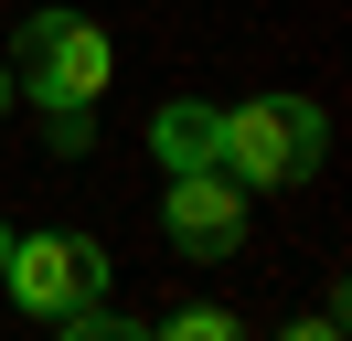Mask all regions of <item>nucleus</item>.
Returning <instances> with one entry per match:
<instances>
[{
	"mask_svg": "<svg viewBox=\"0 0 352 341\" xmlns=\"http://www.w3.org/2000/svg\"><path fill=\"white\" fill-rule=\"evenodd\" d=\"M331 149V118L309 96H245V107H214V170L235 192H299Z\"/></svg>",
	"mask_w": 352,
	"mask_h": 341,
	"instance_id": "1",
	"label": "nucleus"
},
{
	"mask_svg": "<svg viewBox=\"0 0 352 341\" xmlns=\"http://www.w3.org/2000/svg\"><path fill=\"white\" fill-rule=\"evenodd\" d=\"M118 85V43L86 11H32L11 43V96H32L43 118H96V96Z\"/></svg>",
	"mask_w": 352,
	"mask_h": 341,
	"instance_id": "2",
	"label": "nucleus"
},
{
	"mask_svg": "<svg viewBox=\"0 0 352 341\" xmlns=\"http://www.w3.org/2000/svg\"><path fill=\"white\" fill-rule=\"evenodd\" d=\"M107 288H118V256L96 245V234H75V224L11 234V256H0V298L32 309V320H65V309H86V298H107Z\"/></svg>",
	"mask_w": 352,
	"mask_h": 341,
	"instance_id": "3",
	"label": "nucleus"
},
{
	"mask_svg": "<svg viewBox=\"0 0 352 341\" xmlns=\"http://www.w3.org/2000/svg\"><path fill=\"white\" fill-rule=\"evenodd\" d=\"M160 234H171V256H235L245 245V192L224 182V170H171Z\"/></svg>",
	"mask_w": 352,
	"mask_h": 341,
	"instance_id": "4",
	"label": "nucleus"
},
{
	"mask_svg": "<svg viewBox=\"0 0 352 341\" xmlns=\"http://www.w3.org/2000/svg\"><path fill=\"white\" fill-rule=\"evenodd\" d=\"M150 160H160V170H214V107L171 96V107L150 118Z\"/></svg>",
	"mask_w": 352,
	"mask_h": 341,
	"instance_id": "5",
	"label": "nucleus"
},
{
	"mask_svg": "<svg viewBox=\"0 0 352 341\" xmlns=\"http://www.w3.org/2000/svg\"><path fill=\"white\" fill-rule=\"evenodd\" d=\"M54 341H150V331H139V320H118L107 298H86V309H65V320H54Z\"/></svg>",
	"mask_w": 352,
	"mask_h": 341,
	"instance_id": "6",
	"label": "nucleus"
},
{
	"mask_svg": "<svg viewBox=\"0 0 352 341\" xmlns=\"http://www.w3.org/2000/svg\"><path fill=\"white\" fill-rule=\"evenodd\" d=\"M150 341H245V320H235V309H203V298H192V309H171Z\"/></svg>",
	"mask_w": 352,
	"mask_h": 341,
	"instance_id": "7",
	"label": "nucleus"
},
{
	"mask_svg": "<svg viewBox=\"0 0 352 341\" xmlns=\"http://www.w3.org/2000/svg\"><path fill=\"white\" fill-rule=\"evenodd\" d=\"M288 341H342V320L320 309V320H299V331H288Z\"/></svg>",
	"mask_w": 352,
	"mask_h": 341,
	"instance_id": "8",
	"label": "nucleus"
},
{
	"mask_svg": "<svg viewBox=\"0 0 352 341\" xmlns=\"http://www.w3.org/2000/svg\"><path fill=\"white\" fill-rule=\"evenodd\" d=\"M0 118H11V54H0Z\"/></svg>",
	"mask_w": 352,
	"mask_h": 341,
	"instance_id": "9",
	"label": "nucleus"
},
{
	"mask_svg": "<svg viewBox=\"0 0 352 341\" xmlns=\"http://www.w3.org/2000/svg\"><path fill=\"white\" fill-rule=\"evenodd\" d=\"M0 256H11V224H0Z\"/></svg>",
	"mask_w": 352,
	"mask_h": 341,
	"instance_id": "10",
	"label": "nucleus"
}]
</instances>
